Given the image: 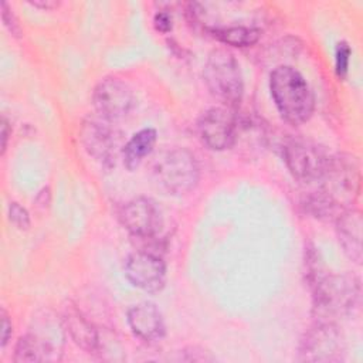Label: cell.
I'll return each instance as SVG.
<instances>
[{
  "label": "cell",
  "instance_id": "1",
  "mask_svg": "<svg viewBox=\"0 0 363 363\" xmlns=\"http://www.w3.org/2000/svg\"><path fill=\"white\" fill-rule=\"evenodd\" d=\"M271 96L281 116L292 123L306 122L315 106L313 92L306 79L292 67H277L269 77Z\"/></svg>",
  "mask_w": 363,
  "mask_h": 363
},
{
  "label": "cell",
  "instance_id": "2",
  "mask_svg": "<svg viewBox=\"0 0 363 363\" xmlns=\"http://www.w3.org/2000/svg\"><path fill=\"white\" fill-rule=\"evenodd\" d=\"M360 296V282L352 274L320 277L313 284V311L318 320L333 322L353 311Z\"/></svg>",
  "mask_w": 363,
  "mask_h": 363
},
{
  "label": "cell",
  "instance_id": "3",
  "mask_svg": "<svg viewBox=\"0 0 363 363\" xmlns=\"http://www.w3.org/2000/svg\"><path fill=\"white\" fill-rule=\"evenodd\" d=\"M156 184L170 194H184L199 182V164L191 152L183 147L162 152L153 163Z\"/></svg>",
  "mask_w": 363,
  "mask_h": 363
},
{
  "label": "cell",
  "instance_id": "4",
  "mask_svg": "<svg viewBox=\"0 0 363 363\" xmlns=\"http://www.w3.org/2000/svg\"><path fill=\"white\" fill-rule=\"evenodd\" d=\"M204 82L210 94L227 106H237L242 98V77L234 55L227 50L210 52L204 71Z\"/></svg>",
  "mask_w": 363,
  "mask_h": 363
},
{
  "label": "cell",
  "instance_id": "5",
  "mask_svg": "<svg viewBox=\"0 0 363 363\" xmlns=\"http://www.w3.org/2000/svg\"><path fill=\"white\" fill-rule=\"evenodd\" d=\"M320 183L319 191L339 211L350 208L360 190V172L356 159L350 155L332 156Z\"/></svg>",
  "mask_w": 363,
  "mask_h": 363
},
{
  "label": "cell",
  "instance_id": "6",
  "mask_svg": "<svg viewBox=\"0 0 363 363\" xmlns=\"http://www.w3.org/2000/svg\"><path fill=\"white\" fill-rule=\"evenodd\" d=\"M332 156L318 143L294 139L284 147V160L295 179L303 183L320 182Z\"/></svg>",
  "mask_w": 363,
  "mask_h": 363
},
{
  "label": "cell",
  "instance_id": "7",
  "mask_svg": "<svg viewBox=\"0 0 363 363\" xmlns=\"http://www.w3.org/2000/svg\"><path fill=\"white\" fill-rule=\"evenodd\" d=\"M343 350V336L333 322L318 320L301 340L299 357L308 362H339Z\"/></svg>",
  "mask_w": 363,
  "mask_h": 363
},
{
  "label": "cell",
  "instance_id": "8",
  "mask_svg": "<svg viewBox=\"0 0 363 363\" xmlns=\"http://www.w3.org/2000/svg\"><path fill=\"white\" fill-rule=\"evenodd\" d=\"M125 275L128 281L145 291L159 292L166 282V267L160 257L149 251L132 252L125 261Z\"/></svg>",
  "mask_w": 363,
  "mask_h": 363
},
{
  "label": "cell",
  "instance_id": "9",
  "mask_svg": "<svg viewBox=\"0 0 363 363\" xmlns=\"http://www.w3.org/2000/svg\"><path fill=\"white\" fill-rule=\"evenodd\" d=\"M94 106L109 121L126 116L133 106V94L126 82L116 77H106L94 89Z\"/></svg>",
  "mask_w": 363,
  "mask_h": 363
},
{
  "label": "cell",
  "instance_id": "10",
  "mask_svg": "<svg viewBox=\"0 0 363 363\" xmlns=\"http://www.w3.org/2000/svg\"><path fill=\"white\" fill-rule=\"evenodd\" d=\"M201 142L213 150H224L234 145L237 122L234 115L224 108L207 109L197 122Z\"/></svg>",
  "mask_w": 363,
  "mask_h": 363
},
{
  "label": "cell",
  "instance_id": "11",
  "mask_svg": "<svg viewBox=\"0 0 363 363\" xmlns=\"http://www.w3.org/2000/svg\"><path fill=\"white\" fill-rule=\"evenodd\" d=\"M119 216L123 227L139 238L156 235L162 225L160 210L157 204L147 197H136L128 201Z\"/></svg>",
  "mask_w": 363,
  "mask_h": 363
},
{
  "label": "cell",
  "instance_id": "12",
  "mask_svg": "<svg viewBox=\"0 0 363 363\" xmlns=\"http://www.w3.org/2000/svg\"><path fill=\"white\" fill-rule=\"evenodd\" d=\"M128 323L135 336L145 342H156L164 336L162 312L150 302H142L128 311Z\"/></svg>",
  "mask_w": 363,
  "mask_h": 363
},
{
  "label": "cell",
  "instance_id": "13",
  "mask_svg": "<svg viewBox=\"0 0 363 363\" xmlns=\"http://www.w3.org/2000/svg\"><path fill=\"white\" fill-rule=\"evenodd\" d=\"M362 213L357 208H346L336 217V234L345 254L354 262L362 259Z\"/></svg>",
  "mask_w": 363,
  "mask_h": 363
},
{
  "label": "cell",
  "instance_id": "14",
  "mask_svg": "<svg viewBox=\"0 0 363 363\" xmlns=\"http://www.w3.org/2000/svg\"><path fill=\"white\" fill-rule=\"evenodd\" d=\"M57 345L40 333H27L16 345V362H52L60 359Z\"/></svg>",
  "mask_w": 363,
  "mask_h": 363
},
{
  "label": "cell",
  "instance_id": "15",
  "mask_svg": "<svg viewBox=\"0 0 363 363\" xmlns=\"http://www.w3.org/2000/svg\"><path fill=\"white\" fill-rule=\"evenodd\" d=\"M81 140L85 150L98 160L109 162L113 155L115 140L111 130L96 121H86L81 128Z\"/></svg>",
  "mask_w": 363,
  "mask_h": 363
},
{
  "label": "cell",
  "instance_id": "16",
  "mask_svg": "<svg viewBox=\"0 0 363 363\" xmlns=\"http://www.w3.org/2000/svg\"><path fill=\"white\" fill-rule=\"evenodd\" d=\"M64 328L72 337V340L82 347L84 350L94 353L98 350L99 346V339H98V332L95 326L81 313L74 306H69L65 309L64 318Z\"/></svg>",
  "mask_w": 363,
  "mask_h": 363
},
{
  "label": "cell",
  "instance_id": "17",
  "mask_svg": "<svg viewBox=\"0 0 363 363\" xmlns=\"http://www.w3.org/2000/svg\"><path fill=\"white\" fill-rule=\"evenodd\" d=\"M156 143V130L145 128L136 132L123 147V162L129 170L136 169L140 162L153 150Z\"/></svg>",
  "mask_w": 363,
  "mask_h": 363
},
{
  "label": "cell",
  "instance_id": "18",
  "mask_svg": "<svg viewBox=\"0 0 363 363\" xmlns=\"http://www.w3.org/2000/svg\"><path fill=\"white\" fill-rule=\"evenodd\" d=\"M213 35L220 41L234 47H248L258 41L259 30L244 26H228L211 30Z\"/></svg>",
  "mask_w": 363,
  "mask_h": 363
},
{
  "label": "cell",
  "instance_id": "19",
  "mask_svg": "<svg viewBox=\"0 0 363 363\" xmlns=\"http://www.w3.org/2000/svg\"><path fill=\"white\" fill-rule=\"evenodd\" d=\"M350 55H352V50L349 44L345 41L339 43L335 51V69L339 78H345L347 75Z\"/></svg>",
  "mask_w": 363,
  "mask_h": 363
},
{
  "label": "cell",
  "instance_id": "20",
  "mask_svg": "<svg viewBox=\"0 0 363 363\" xmlns=\"http://www.w3.org/2000/svg\"><path fill=\"white\" fill-rule=\"evenodd\" d=\"M9 218L20 230H27L30 227V216L27 210L16 201L9 204Z\"/></svg>",
  "mask_w": 363,
  "mask_h": 363
},
{
  "label": "cell",
  "instance_id": "21",
  "mask_svg": "<svg viewBox=\"0 0 363 363\" xmlns=\"http://www.w3.org/2000/svg\"><path fill=\"white\" fill-rule=\"evenodd\" d=\"M1 18L4 26L7 27V30L13 34V35H20L21 34V28L20 24L17 23L16 16L13 14V10L9 7V4L6 1L1 3Z\"/></svg>",
  "mask_w": 363,
  "mask_h": 363
},
{
  "label": "cell",
  "instance_id": "22",
  "mask_svg": "<svg viewBox=\"0 0 363 363\" xmlns=\"http://www.w3.org/2000/svg\"><path fill=\"white\" fill-rule=\"evenodd\" d=\"M155 28L160 33H167L172 30V16L166 11H157L153 17Z\"/></svg>",
  "mask_w": 363,
  "mask_h": 363
},
{
  "label": "cell",
  "instance_id": "23",
  "mask_svg": "<svg viewBox=\"0 0 363 363\" xmlns=\"http://www.w3.org/2000/svg\"><path fill=\"white\" fill-rule=\"evenodd\" d=\"M11 336V322L4 309H1V346H6Z\"/></svg>",
  "mask_w": 363,
  "mask_h": 363
},
{
  "label": "cell",
  "instance_id": "24",
  "mask_svg": "<svg viewBox=\"0 0 363 363\" xmlns=\"http://www.w3.org/2000/svg\"><path fill=\"white\" fill-rule=\"evenodd\" d=\"M28 3L34 7L44 9V10H52L60 6V1H55V0H30Z\"/></svg>",
  "mask_w": 363,
  "mask_h": 363
},
{
  "label": "cell",
  "instance_id": "25",
  "mask_svg": "<svg viewBox=\"0 0 363 363\" xmlns=\"http://www.w3.org/2000/svg\"><path fill=\"white\" fill-rule=\"evenodd\" d=\"M9 135H10V130H9V121L6 119V116H3V118H1V153L6 152Z\"/></svg>",
  "mask_w": 363,
  "mask_h": 363
},
{
  "label": "cell",
  "instance_id": "26",
  "mask_svg": "<svg viewBox=\"0 0 363 363\" xmlns=\"http://www.w3.org/2000/svg\"><path fill=\"white\" fill-rule=\"evenodd\" d=\"M35 201H37V204H38V206L45 207V206L50 203V189H48V187L43 189V190L38 193V196H37Z\"/></svg>",
  "mask_w": 363,
  "mask_h": 363
}]
</instances>
